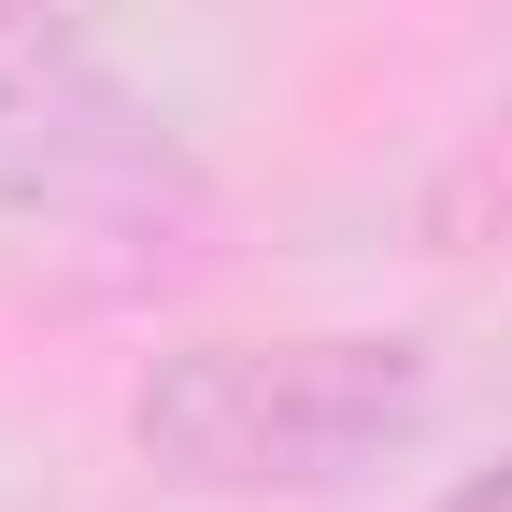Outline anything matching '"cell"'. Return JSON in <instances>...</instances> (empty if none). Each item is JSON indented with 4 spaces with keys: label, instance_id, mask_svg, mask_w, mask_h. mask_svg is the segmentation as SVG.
<instances>
[{
    "label": "cell",
    "instance_id": "2",
    "mask_svg": "<svg viewBox=\"0 0 512 512\" xmlns=\"http://www.w3.org/2000/svg\"><path fill=\"white\" fill-rule=\"evenodd\" d=\"M157 185V128L100 72V29L57 0H0V214H100Z\"/></svg>",
    "mask_w": 512,
    "mask_h": 512
},
{
    "label": "cell",
    "instance_id": "4",
    "mask_svg": "<svg viewBox=\"0 0 512 512\" xmlns=\"http://www.w3.org/2000/svg\"><path fill=\"white\" fill-rule=\"evenodd\" d=\"M57 15H86V29H114V15H128V0H57Z\"/></svg>",
    "mask_w": 512,
    "mask_h": 512
},
{
    "label": "cell",
    "instance_id": "3",
    "mask_svg": "<svg viewBox=\"0 0 512 512\" xmlns=\"http://www.w3.org/2000/svg\"><path fill=\"white\" fill-rule=\"evenodd\" d=\"M427 512H512V456H498V470H470V484H441Z\"/></svg>",
    "mask_w": 512,
    "mask_h": 512
},
{
    "label": "cell",
    "instance_id": "1",
    "mask_svg": "<svg viewBox=\"0 0 512 512\" xmlns=\"http://www.w3.org/2000/svg\"><path fill=\"white\" fill-rule=\"evenodd\" d=\"M441 413V370L399 328H285V342H171L128 384V456L185 498H342L399 470Z\"/></svg>",
    "mask_w": 512,
    "mask_h": 512
}]
</instances>
